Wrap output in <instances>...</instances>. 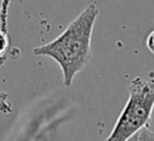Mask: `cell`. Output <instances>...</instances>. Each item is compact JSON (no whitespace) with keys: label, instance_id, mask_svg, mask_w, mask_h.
<instances>
[{"label":"cell","instance_id":"2","mask_svg":"<svg viewBox=\"0 0 154 141\" xmlns=\"http://www.w3.org/2000/svg\"><path fill=\"white\" fill-rule=\"evenodd\" d=\"M129 98L112 131L105 141H126L140 129L148 127L154 110V76H137L128 86Z\"/></svg>","mask_w":154,"mask_h":141},{"label":"cell","instance_id":"4","mask_svg":"<svg viewBox=\"0 0 154 141\" xmlns=\"http://www.w3.org/2000/svg\"><path fill=\"white\" fill-rule=\"evenodd\" d=\"M126 141H154V131L149 130L148 127H144L136 131Z\"/></svg>","mask_w":154,"mask_h":141},{"label":"cell","instance_id":"3","mask_svg":"<svg viewBox=\"0 0 154 141\" xmlns=\"http://www.w3.org/2000/svg\"><path fill=\"white\" fill-rule=\"evenodd\" d=\"M14 48H11V40L8 31H5L0 28V59H7L10 55H14Z\"/></svg>","mask_w":154,"mask_h":141},{"label":"cell","instance_id":"6","mask_svg":"<svg viewBox=\"0 0 154 141\" xmlns=\"http://www.w3.org/2000/svg\"><path fill=\"white\" fill-rule=\"evenodd\" d=\"M11 0H1L0 5V28L7 31V18H8V7Z\"/></svg>","mask_w":154,"mask_h":141},{"label":"cell","instance_id":"1","mask_svg":"<svg viewBox=\"0 0 154 141\" xmlns=\"http://www.w3.org/2000/svg\"><path fill=\"white\" fill-rule=\"evenodd\" d=\"M99 12L96 1H91L59 36L32 49L35 55L49 57L60 66L67 88L91 60V35Z\"/></svg>","mask_w":154,"mask_h":141},{"label":"cell","instance_id":"5","mask_svg":"<svg viewBox=\"0 0 154 141\" xmlns=\"http://www.w3.org/2000/svg\"><path fill=\"white\" fill-rule=\"evenodd\" d=\"M6 59H0V67L5 64ZM0 112L1 113H11L13 112L12 104L8 100V94L6 92L0 90Z\"/></svg>","mask_w":154,"mask_h":141},{"label":"cell","instance_id":"7","mask_svg":"<svg viewBox=\"0 0 154 141\" xmlns=\"http://www.w3.org/2000/svg\"><path fill=\"white\" fill-rule=\"evenodd\" d=\"M146 46L148 48V51L150 53L154 54V30H152L149 33V35L147 36V40H146Z\"/></svg>","mask_w":154,"mask_h":141}]
</instances>
